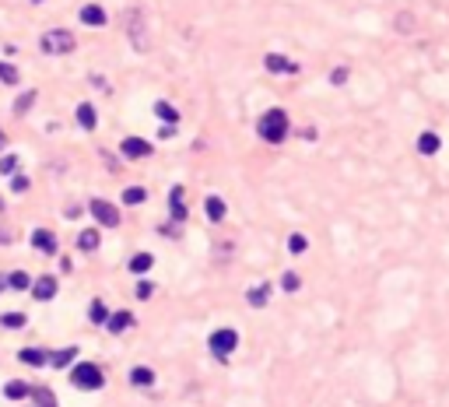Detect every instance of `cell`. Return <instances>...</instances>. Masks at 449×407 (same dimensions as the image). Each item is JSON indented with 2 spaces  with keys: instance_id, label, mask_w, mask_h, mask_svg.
Returning <instances> with one entry per match:
<instances>
[{
  "instance_id": "obj_15",
  "label": "cell",
  "mask_w": 449,
  "mask_h": 407,
  "mask_svg": "<svg viewBox=\"0 0 449 407\" xmlns=\"http://www.w3.org/2000/svg\"><path fill=\"white\" fill-rule=\"evenodd\" d=\"M74 120H78V127H81V130H95V127H98V112H95V105H91V102H78V109H74Z\"/></svg>"
},
{
  "instance_id": "obj_21",
  "label": "cell",
  "mask_w": 449,
  "mask_h": 407,
  "mask_svg": "<svg viewBox=\"0 0 449 407\" xmlns=\"http://www.w3.org/2000/svg\"><path fill=\"white\" fill-rule=\"evenodd\" d=\"M74 362H78V347H74V344H71V347H60V352L49 355V365H53V369H71Z\"/></svg>"
},
{
  "instance_id": "obj_18",
  "label": "cell",
  "mask_w": 449,
  "mask_h": 407,
  "mask_svg": "<svg viewBox=\"0 0 449 407\" xmlns=\"http://www.w3.org/2000/svg\"><path fill=\"white\" fill-rule=\"evenodd\" d=\"M418 155H425V158H432V155H439L442 151V137L435 134V130H425V134H418Z\"/></svg>"
},
{
  "instance_id": "obj_30",
  "label": "cell",
  "mask_w": 449,
  "mask_h": 407,
  "mask_svg": "<svg viewBox=\"0 0 449 407\" xmlns=\"http://www.w3.org/2000/svg\"><path fill=\"white\" fill-rule=\"evenodd\" d=\"M32 400H35V407H56V397L49 386H32Z\"/></svg>"
},
{
  "instance_id": "obj_6",
  "label": "cell",
  "mask_w": 449,
  "mask_h": 407,
  "mask_svg": "<svg viewBox=\"0 0 449 407\" xmlns=\"http://www.w3.org/2000/svg\"><path fill=\"white\" fill-rule=\"evenodd\" d=\"M88 214L98 221V228H116L120 225V207L112 200H102V197L88 200Z\"/></svg>"
},
{
  "instance_id": "obj_19",
  "label": "cell",
  "mask_w": 449,
  "mask_h": 407,
  "mask_svg": "<svg viewBox=\"0 0 449 407\" xmlns=\"http://www.w3.org/2000/svg\"><path fill=\"white\" fill-rule=\"evenodd\" d=\"M130 327H134V313H127V309H116V313L109 316V323H105V330H109V334H116V337L127 334Z\"/></svg>"
},
{
  "instance_id": "obj_24",
  "label": "cell",
  "mask_w": 449,
  "mask_h": 407,
  "mask_svg": "<svg viewBox=\"0 0 449 407\" xmlns=\"http://www.w3.org/2000/svg\"><path fill=\"white\" fill-rule=\"evenodd\" d=\"M32 284H35V281H32L25 270H11V274H8V288H11V292H32Z\"/></svg>"
},
{
  "instance_id": "obj_2",
  "label": "cell",
  "mask_w": 449,
  "mask_h": 407,
  "mask_svg": "<svg viewBox=\"0 0 449 407\" xmlns=\"http://www.w3.org/2000/svg\"><path fill=\"white\" fill-rule=\"evenodd\" d=\"M71 386H78L85 393H95V390L105 386V372L95 362H74L71 365Z\"/></svg>"
},
{
  "instance_id": "obj_17",
  "label": "cell",
  "mask_w": 449,
  "mask_h": 407,
  "mask_svg": "<svg viewBox=\"0 0 449 407\" xmlns=\"http://www.w3.org/2000/svg\"><path fill=\"white\" fill-rule=\"evenodd\" d=\"M18 362H21V365H32V369H42V365H49V352H46V347H21Z\"/></svg>"
},
{
  "instance_id": "obj_5",
  "label": "cell",
  "mask_w": 449,
  "mask_h": 407,
  "mask_svg": "<svg viewBox=\"0 0 449 407\" xmlns=\"http://www.w3.org/2000/svg\"><path fill=\"white\" fill-rule=\"evenodd\" d=\"M123 28H127L130 42L144 53V49H148V21H144V8H130V11L123 15Z\"/></svg>"
},
{
  "instance_id": "obj_37",
  "label": "cell",
  "mask_w": 449,
  "mask_h": 407,
  "mask_svg": "<svg viewBox=\"0 0 449 407\" xmlns=\"http://www.w3.org/2000/svg\"><path fill=\"white\" fill-rule=\"evenodd\" d=\"M8 187H11V193H28L32 180H28V176H21V172H18V176H11V180H8Z\"/></svg>"
},
{
  "instance_id": "obj_29",
  "label": "cell",
  "mask_w": 449,
  "mask_h": 407,
  "mask_svg": "<svg viewBox=\"0 0 449 407\" xmlns=\"http://www.w3.org/2000/svg\"><path fill=\"white\" fill-rule=\"evenodd\" d=\"M18 168H21V158L18 155H0V176H18Z\"/></svg>"
},
{
  "instance_id": "obj_36",
  "label": "cell",
  "mask_w": 449,
  "mask_h": 407,
  "mask_svg": "<svg viewBox=\"0 0 449 407\" xmlns=\"http://www.w3.org/2000/svg\"><path fill=\"white\" fill-rule=\"evenodd\" d=\"M134 295H137L141 302H148V299L155 295V281H148V277H141V281H137V288H134Z\"/></svg>"
},
{
  "instance_id": "obj_3",
  "label": "cell",
  "mask_w": 449,
  "mask_h": 407,
  "mask_svg": "<svg viewBox=\"0 0 449 407\" xmlns=\"http://www.w3.org/2000/svg\"><path fill=\"white\" fill-rule=\"evenodd\" d=\"M74 46H78V39H74L67 28H49V32H42V35H39V49H42L46 56H64V53H74Z\"/></svg>"
},
{
  "instance_id": "obj_16",
  "label": "cell",
  "mask_w": 449,
  "mask_h": 407,
  "mask_svg": "<svg viewBox=\"0 0 449 407\" xmlns=\"http://www.w3.org/2000/svg\"><path fill=\"white\" fill-rule=\"evenodd\" d=\"M32 246H35L39 253L53 257V253H56V246H60V243H56V236H53L49 228H35V232H32Z\"/></svg>"
},
{
  "instance_id": "obj_40",
  "label": "cell",
  "mask_w": 449,
  "mask_h": 407,
  "mask_svg": "<svg viewBox=\"0 0 449 407\" xmlns=\"http://www.w3.org/2000/svg\"><path fill=\"white\" fill-rule=\"evenodd\" d=\"M0 292H8V277L4 274H0Z\"/></svg>"
},
{
  "instance_id": "obj_39",
  "label": "cell",
  "mask_w": 449,
  "mask_h": 407,
  "mask_svg": "<svg viewBox=\"0 0 449 407\" xmlns=\"http://www.w3.org/2000/svg\"><path fill=\"white\" fill-rule=\"evenodd\" d=\"M60 270H64V274H71V270H74V260H71V257H67V260H60Z\"/></svg>"
},
{
  "instance_id": "obj_13",
  "label": "cell",
  "mask_w": 449,
  "mask_h": 407,
  "mask_svg": "<svg viewBox=\"0 0 449 407\" xmlns=\"http://www.w3.org/2000/svg\"><path fill=\"white\" fill-rule=\"evenodd\" d=\"M78 18H81V25H88V28H102V25L109 21L105 8H98V4H85V8L78 11Z\"/></svg>"
},
{
  "instance_id": "obj_1",
  "label": "cell",
  "mask_w": 449,
  "mask_h": 407,
  "mask_svg": "<svg viewBox=\"0 0 449 407\" xmlns=\"http://www.w3.org/2000/svg\"><path fill=\"white\" fill-rule=\"evenodd\" d=\"M256 134H260V141H267V144H285L288 134H292V120H288V112L281 109V105L267 109V112L260 116V120H256Z\"/></svg>"
},
{
  "instance_id": "obj_10",
  "label": "cell",
  "mask_w": 449,
  "mask_h": 407,
  "mask_svg": "<svg viewBox=\"0 0 449 407\" xmlns=\"http://www.w3.org/2000/svg\"><path fill=\"white\" fill-rule=\"evenodd\" d=\"M56 292H60V284H56L53 274H42V277H35V284H32V299H35V302H53Z\"/></svg>"
},
{
  "instance_id": "obj_7",
  "label": "cell",
  "mask_w": 449,
  "mask_h": 407,
  "mask_svg": "<svg viewBox=\"0 0 449 407\" xmlns=\"http://www.w3.org/2000/svg\"><path fill=\"white\" fill-rule=\"evenodd\" d=\"M263 71H267V74H277V78H295V74H299V64L292 60V56H285V53H267V56H263Z\"/></svg>"
},
{
  "instance_id": "obj_23",
  "label": "cell",
  "mask_w": 449,
  "mask_h": 407,
  "mask_svg": "<svg viewBox=\"0 0 449 407\" xmlns=\"http://www.w3.org/2000/svg\"><path fill=\"white\" fill-rule=\"evenodd\" d=\"M130 383L141 386V390L155 386V369H148V365H134V369H130Z\"/></svg>"
},
{
  "instance_id": "obj_9",
  "label": "cell",
  "mask_w": 449,
  "mask_h": 407,
  "mask_svg": "<svg viewBox=\"0 0 449 407\" xmlns=\"http://www.w3.org/2000/svg\"><path fill=\"white\" fill-rule=\"evenodd\" d=\"M168 218H173L176 225H183L190 218V207H186V190L183 187H173L168 190Z\"/></svg>"
},
{
  "instance_id": "obj_11",
  "label": "cell",
  "mask_w": 449,
  "mask_h": 407,
  "mask_svg": "<svg viewBox=\"0 0 449 407\" xmlns=\"http://www.w3.org/2000/svg\"><path fill=\"white\" fill-rule=\"evenodd\" d=\"M270 295H274V284H267V281H256V284L246 288V302H249L253 309H263V306L270 302Z\"/></svg>"
},
{
  "instance_id": "obj_27",
  "label": "cell",
  "mask_w": 449,
  "mask_h": 407,
  "mask_svg": "<svg viewBox=\"0 0 449 407\" xmlns=\"http://www.w3.org/2000/svg\"><path fill=\"white\" fill-rule=\"evenodd\" d=\"M21 81V71L15 67V64H8V60H0V85H8V88H15Z\"/></svg>"
},
{
  "instance_id": "obj_25",
  "label": "cell",
  "mask_w": 449,
  "mask_h": 407,
  "mask_svg": "<svg viewBox=\"0 0 449 407\" xmlns=\"http://www.w3.org/2000/svg\"><path fill=\"white\" fill-rule=\"evenodd\" d=\"M148 200V190L144 187H123V193H120V204H127V207H137V204H144Z\"/></svg>"
},
{
  "instance_id": "obj_34",
  "label": "cell",
  "mask_w": 449,
  "mask_h": 407,
  "mask_svg": "<svg viewBox=\"0 0 449 407\" xmlns=\"http://www.w3.org/2000/svg\"><path fill=\"white\" fill-rule=\"evenodd\" d=\"M39 95H35V88H28V92H21V98L15 102V116H25L28 109H32V102H35Z\"/></svg>"
},
{
  "instance_id": "obj_32",
  "label": "cell",
  "mask_w": 449,
  "mask_h": 407,
  "mask_svg": "<svg viewBox=\"0 0 449 407\" xmlns=\"http://www.w3.org/2000/svg\"><path fill=\"white\" fill-rule=\"evenodd\" d=\"M306 250H309V239L302 236V232H292V236H288V253H292V257H302Z\"/></svg>"
},
{
  "instance_id": "obj_38",
  "label": "cell",
  "mask_w": 449,
  "mask_h": 407,
  "mask_svg": "<svg viewBox=\"0 0 449 407\" xmlns=\"http://www.w3.org/2000/svg\"><path fill=\"white\" fill-rule=\"evenodd\" d=\"M161 236H165V239H179V225H176L173 218H168V221L161 225Z\"/></svg>"
},
{
  "instance_id": "obj_35",
  "label": "cell",
  "mask_w": 449,
  "mask_h": 407,
  "mask_svg": "<svg viewBox=\"0 0 449 407\" xmlns=\"http://www.w3.org/2000/svg\"><path fill=\"white\" fill-rule=\"evenodd\" d=\"M348 78H351V67H348V64H341V67H333V71H330V85H333V88L348 85Z\"/></svg>"
},
{
  "instance_id": "obj_26",
  "label": "cell",
  "mask_w": 449,
  "mask_h": 407,
  "mask_svg": "<svg viewBox=\"0 0 449 407\" xmlns=\"http://www.w3.org/2000/svg\"><path fill=\"white\" fill-rule=\"evenodd\" d=\"M4 397L8 400H25V397H32V386L21 383V379H11V383H4Z\"/></svg>"
},
{
  "instance_id": "obj_41",
  "label": "cell",
  "mask_w": 449,
  "mask_h": 407,
  "mask_svg": "<svg viewBox=\"0 0 449 407\" xmlns=\"http://www.w3.org/2000/svg\"><path fill=\"white\" fill-rule=\"evenodd\" d=\"M8 148V137H4V130H0V151H4Z\"/></svg>"
},
{
  "instance_id": "obj_31",
  "label": "cell",
  "mask_w": 449,
  "mask_h": 407,
  "mask_svg": "<svg viewBox=\"0 0 449 407\" xmlns=\"http://www.w3.org/2000/svg\"><path fill=\"white\" fill-rule=\"evenodd\" d=\"M28 323L25 313H0V327H8V330H21Z\"/></svg>"
},
{
  "instance_id": "obj_22",
  "label": "cell",
  "mask_w": 449,
  "mask_h": 407,
  "mask_svg": "<svg viewBox=\"0 0 449 407\" xmlns=\"http://www.w3.org/2000/svg\"><path fill=\"white\" fill-rule=\"evenodd\" d=\"M109 316H112V313H109V306H105L102 299H91V302H88V320H91L95 327H105Z\"/></svg>"
},
{
  "instance_id": "obj_12",
  "label": "cell",
  "mask_w": 449,
  "mask_h": 407,
  "mask_svg": "<svg viewBox=\"0 0 449 407\" xmlns=\"http://www.w3.org/2000/svg\"><path fill=\"white\" fill-rule=\"evenodd\" d=\"M204 214H207V221L221 225V221H224V214H229V204H224V197L207 193V197H204Z\"/></svg>"
},
{
  "instance_id": "obj_28",
  "label": "cell",
  "mask_w": 449,
  "mask_h": 407,
  "mask_svg": "<svg viewBox=\"0 0 449 407\" xmlns=\"http://www.w3.org/2000/svg\"><path fill=\"white\" fill-rule=\"evenodd\" d=\"M127 267H130V270H134V274H148V270H151V267H155V257H151V253H134V257H130V263H127Z\"/></svg>"
},
{
  "instance_id": "obj_4",
  "label": "cell",
  "mask_w": 449,
  "mask_h": 407,
  "mask_svg": "<svg viewBox=\"0 0 449 407\" xmlns=\"http://www.w3.org/2000/svg\"><path fill=\"white\" fill-rule=\"evenodd\" d=\"M239 347V330H232V327H218V330H211V337H207V352L214 355V358H232V352Z\"/></svg>"
},
{
  "instance_id": "obj_33",
  "label": "cell",
  "mask_w": 449,
  "mask_h": 407,
  "mask_svg": "<svg viewBox=\"0 0 449 407\" xmlns=\"http://www.w3.org/2000/svg\"><path fill=\"white\" fill-rule=\"evenodd\" d=\"M302 288V277L295 274V270H285V277H281V292H288V295H295Z\"/></svg>"
},
{
  "instance_id": "obj_42",
  "label": "cell",
  "mask_w": 449,
  "mask_h": 407,
  "mask_svg": "<svg viewBox=\"0 0 449 407\" xmlns=\"http://www.w3.org/2000/svg\"><path fill=\"white\" fill-rule=\"evenodd\" d=\"M28 4H46V0H28Z\"/></svg>"
},
{
  "instance_id": "obj_14",
  "label": "cell",
  "mask_w": 449,
  "mask_h": 407,
  "mask_svg": "<svg viewBox=\"0 0 449 407\" xmlns=\"http://www.w3.org/2000/svg\"><path fill=\"white\" fill-rule=\"evenodd\" d=\"M151 112H155V120H161L165 127H176V123H179V109H176L173 102H165V98H158V102L151 105Z\"/></svg>"
},
{
  "instance_id": "obj_8",
  "label": "cell",
  "mask_w": 449,
  "mask_h": 407,
  "mask_svg": "<svg viewBox=\"0 0 449 407\" xmlns=\"http://www.w3.org/2000/svg\"><path fill=\"white\" fill-rule=\"evenodd\" d=\"M120 155L130 158V162H141V158H151V155H155V144L144 141V137H123V141H120Z\"/></svg>"
},
{
  "instance_id": "obj_20",
  "label": "cell",
  "mask_w": 449,
  "mask_h": 407,
  "mask_svg": "<svg viewBox=\"0 0 449 407\" xmlns=\"http://www.w3.org/2000/svg\"><path fill=\"white\" fill-rule=\"evenodd\" d=\"M98 246H102V232H98V228H81L78 250H81V253H95Z\"/></svg>"
}]
</instances>
